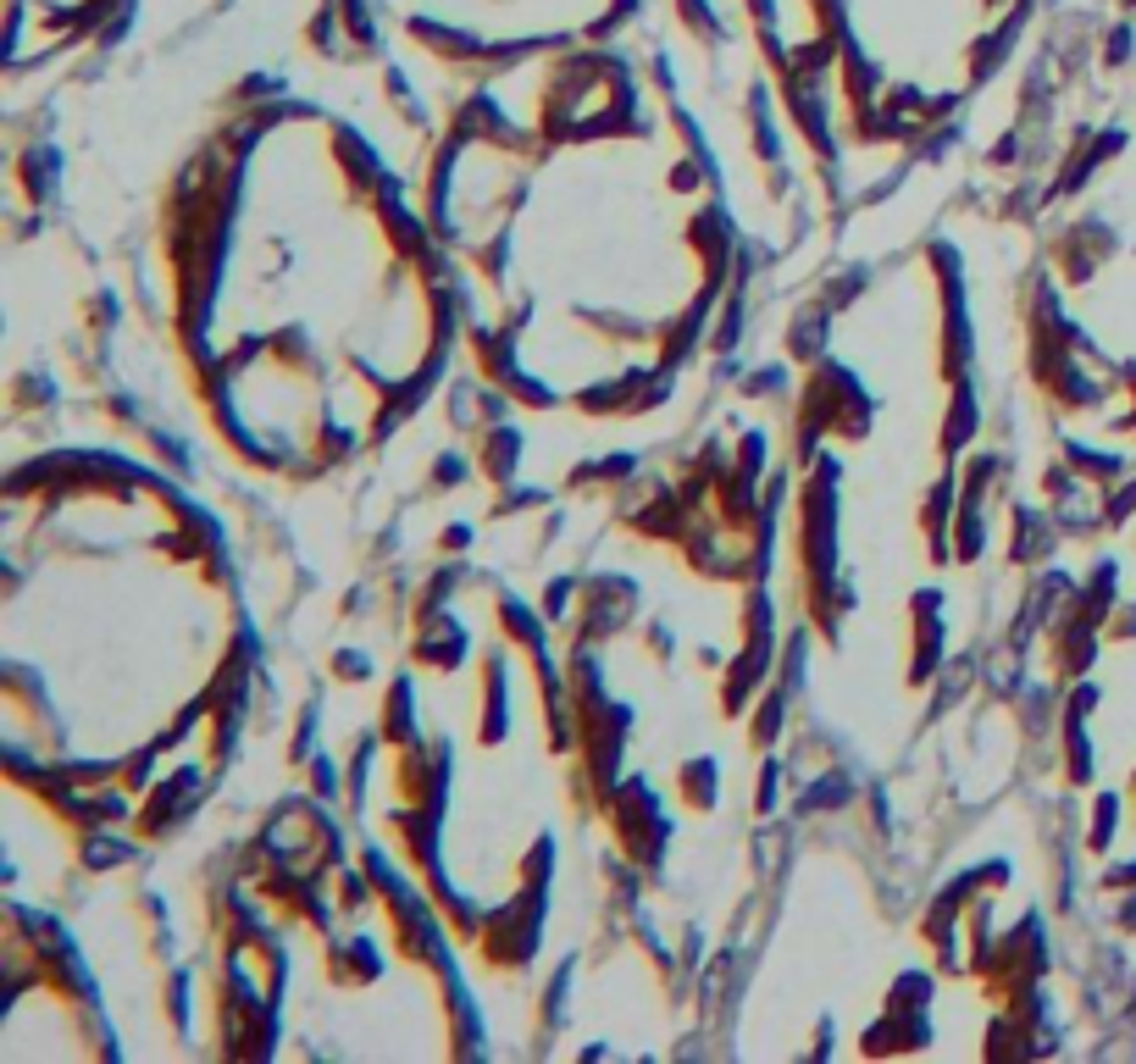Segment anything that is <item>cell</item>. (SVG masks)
<instances>
[{"mask_svg":"<svg viewBox=\"0 0 1136 1064\" xmlns=\"http://www.w3.org/2000/svg\"><path fill=\"white\" fill-rule=\"evenodd\" d=\"M953 400H959V405H953V416H948V427H942V450H948V455L965 450V438L976 432V400H971V383H959Z\"/></svg>","mask_w":1136,"mask_h":1064,"instance_id":"6da1fadb","label":"cell"},{"mask_svg":"<svg viewBox=\"0 0 1136 1064\" xmlns=\"http://www.w3.org/2000/svg\"><path fill=\"white\" fill-rule=\"evenodd\" d=\"M682 798H687L693 810L716 805V765H710V760H687V765H682Z\"/></svg>","mask_w":1136,"mask_h":1064,"instance_id":"7a4b0ae2","label":"cell"},{"mask_svg":"<svg viewBox=\"0 0 1136 1064\" xmlns=\"http://www.w3.org/2000/svg\"><path fill=\"white\" fill-rule=\"evenodd\" d=\"M427 383H432V367H427V372H416V383H410V389H405V394H421V389H427ZM410 405H416V400H405V405H399V389H394V400H389V405H383V421H394V410H399V416H405V410H410Z\"/></svg>","mask_w":1136,"mask_h":1064,"instance_id":"3957f363","label":"cell"},{"mask_svg":"<svg viewBox=\"0 0 1136 1064\" xmlns=\"http://www.w3.org/2000/svg\"><path fill=\"white\" fill-rule=\"evenodd\" d=\"M1109 826H1114V798H1103V805H1098V821H1092V848H1103Z\"/></svg>","mask_w":1136,"mask_h":1064,"instance_id":"277c9868","label":"cell"},{"mask_svg":"<svg viewBox=\"0 0 1136 1064\" xmlns=\"http://www.w3.org/2000/svg\"><path fill=\"white\" fill-rule=\"evenodd\" d=\"M338 676H367V660L361 655H338Z\"/></svg>","mask_w":1136,"mask_h":1064,"instance_id":"5b68a950","label":"cell"}]
</instances>
